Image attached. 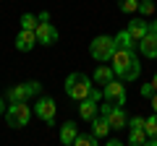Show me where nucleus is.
<instances>
[{
	"mask_svg": "<svg viewBox=\"0 0 157 146\" xmlns=\"http://www.w3.org/2000/svg\"><path fill=\"white\" fill-rule=\"evenodd\" d=\"M113 63V73H115L121 81H136L141 76V63H139V55L134 50H115V55L110 57Z\"/></svg>",
	"mask_w": 157,
	"mask_h": 146,
	"instance_id": "nucleus-1",
	"label": "nucleus"
},
{
	"mask_svg": "<svg viewBox=\"0 0 157 146\" xmlns=\"http://www.w3.org/2000/svg\"><path fill=\"white\" fill-rule=\"evenodd\" d=\"M73 146H100V138H97V136H81L78 133L76 138H73Z\"/></svg>",
	"mask_w": 157,
	"mask_h": 146,
	"instance_id": "nucleus-19",
	"label": "nucleus"
},
{
	"mask_svg": "<svg viewBox=\"0 0 157 146\" xmlns=\"http://www.w3.org/2000/svg\"><path fill=\"white\" fill-rule=\"evenodd\" d=\"M55 110H58V104H55V99H50V97H39L37 107H34L37 118L45 120L47 125H55Z\"/></svg>",
	"mask_w": 157,
	"mask_h": 146,
	"instance_id": "nucleus-7",
	"label": "nucleus"
},
{
	"mask_svg": "<svg viewBox=\"0 0 157 146\" xmlns=\"http://www.w3.org/2000/svg\"><path fill=\"white\" fill-rule=\"evenodd\" d=\"M126 29H128V34L134 37V42L139 45V42L144 39V34L149 31V24H147L144 18H134V21H128V26H126Z\"/></svg>",
	"mask_w": 157,
	"mask_h": 146,
	"instance_id": "nucleus-11",
	"label": "nucleus"
},
{
	"mask_svg": "<svg viewBox=\"0 0 157 146\" xmlns=\"http://www.w3.org/2000/svg\"><path fill=\"white\" fill-rule=\"evenodd\" d=\"M37 47V34L29 31V29H21V31L16 34V50L18 52H29Z\"/></svg>",
	"mask_w": 157,
	"mask_h": 146,
	"instance_id": "nucleus-9",
	"label": "nucleus"
},
{
	"mask_svg": "<svg viewBox=\"0 0 157 146\" xmlns=\"http://www.w3.org/2000/svg\"><path fill=\"white\" fill-rule=\"evenodd\" d=\"M139 50L144 57H157V34L155 31H147L144 39L139 42Z\"/></svg>",
	"mask_w": 157,
	"mask_h": 146,
	"instance_id": "nucleus-10",
	"label": "nucleus"
},
{
	"mask_svg": "<svg viewBox=\"0 0 157 146\" xmlns=\"http://www.w3.org/2000/svg\"><path fill=\"white\" fill-rule=\"evenodd\" d=\"M152 89L157 91V73H155V78H152Z\"/></svg>",
	"mask_w": 157,
	"mask_h": 146,
	"instance_id": "nucleus-31",
	"label": "nucleus"
},
{
	"mask_svg": "<svg viewBox=\"0 0 157 146\" xmlns=\"http://www.w3.org/2000/svg\"><path fill=\"white\" fill-rule=\"evenodd\" d=\"M118 8L123 13H136L139 11V0H118Z\"/></svg>",
	"mask_w": 157,
	"mask_h": 146,
	"instance_id": "nucleus-22",
	"label": "nucleus"
},
{
	"mask_svg": "<svg viewBox=\"0 0 157 146\" xmlns=\"http://www.w3.org/2000/svg\"><path fill=\"white\" fill-rule=\"evenodd\" d=\"M102 99L110 102V104H115V107L126 104V86L121 84V78H113L107 86H102Z\"/></svg>",
	"mask_w": 157,
	"mask_h": 146,
	"instance_id": "nucleus-6",
	"label": "nucleus"
},
{
	"mask_svg": "<svg viewBox=\"0 0 157 146\" xmlns=\"http://www.w3.org/2000/svg\"><path fill=\"white\" fill-rule=\"evenodd\" d=\"M126 128H144V118H128Z\"/></svg>",
	"mask_w": 157,
	"mask_h": 146,
	"instance_id": "nucleus-25",
	"label": "nucleus"
},
{
	"mask_svg": "<svg viewBox=\"0 0 157 146\" xmlns=\"http://www.w3.org/2000/svg\"><path fill=\"white\" fill-rule=\"evenodd\" d=\"M6 99L11 102V104H18V102H29L32 97H29V89H26V84H16V86H11V89H8Z\"/></svg>",
	"mask_w": 157,
	"mask_h": 146,
	"instance_id": "nucleus-12",
	"label": "nucleus"
},
{
	"mask_svg": "<svg viewBox=\"0 0 157 146\" xmlns=\"http://www.w3.org/2000/svg\"><path fill=\"white\" fill-rule=\"evenodd\" d=\"M115 39L113 37H107V34H100V37H94L89 45V55L94 57L97 63H107L113 55H115Z\"/></svg>",
	"mask_w": 157,
	"mask_h": 146,
	"instance_id": "nucleus-3",
	"label": "nucleus"
},
{
	"mask_svg": "<svg viewBox=\"0 0 157 146\" xmlns=\"http://www.w3.org/2000/svg\"><path fill=\"white\" fill-rule=\"evenodd\" d=\"M149 31H155V34H157V18H155L152 24H149Z\"/></svg>",
	"mask_w": 157,
	"mask_h": 146,
	"instance_id": "nucleus-30",
	"label": "nucleus"
},
{
	"mask_svg": "<svg viewBox=\"0 0 157 146\" xmlns=\"http://www.w3.org/2000/svg\"><path fill=\"white\" fill-rule=\"evenodd\" d=\"M100 115H105L107 123H110V130H121L128 125V118H126L123 107H115L110 104V102H105V104H100Z\"/></svg>",
	"mask_w": 157,
	"mask_h": 146,
	"instance_id": "nucleus-5",
	"label": "nucleus"
},
{
	"mask_svg": "<svg viewBox=\"0 0 157 146\" xmlns=\"http://www.w3.org/2000/svg\"><path fill=\"white\" fill-rule=\"evenodd\" d=\"M152 94H155V89H152V84H141V97H147V99H149Z\"/></svg>",
	"mask_w": 157,
	"mask_h": 146,
	"instance_id": "nucleus-27",
	"label": "nucleus"
},
{
	"mask_svg": "<svg viewBox=\"0 0 157 146\" xmlns=\"http://www.w3.org/2000/svg\"><path fill=\"white\" fill-rule=\"evenodd\" d=\"M113 39H115V47H118V50H134V45H136L134 37L128 34V29H121Z\"/></svg>",
	"mask_w": 157,
	"mask_h": 146,
	"instance_id": "nucleus-16",
	"label": "nucleus"
},
{
	"mask_svg": "<svg viewBox=\"0 0 157 146\" xmlns=\"http://www.w3.org/2000/svg\"><path fill=\"white\" fill-rule=\"evenodd\" d=\"M89 99H92V102H97V104H100V99H102V91L97 89V86H92V91H89Z\"/></svg>",
	"mask_w": 157,
	"mask_h": 146,
	"instance_id": "nucleus-26",
	"label": "nucleus"
},
{
	"mask_svg": "<svg viewBox=\"0 0 157 146\" xmlns=\"http://www.w3.org/2000/svg\"><path fill=\"white\" fill-rule=\"evenodd\" d=\"M26 89H29V97H39L42 84H39V81H26Z\"/></svg>",
	"mask_w": 157,
	"mask_h": 146,
	"instance_id": "nucleus-24",
	"label": "nucleus"
},
{
	"mask_svg": "<svg viewBox=\"0 0 157 146\" xmlns=\"http://www.w3.org/2000/svg\"><path fill=\"white\" fill-rule=\"evenodd\" d=\"M66 94L71 97L73 102H81V99H86V97H89V91H92V78L89 76H84V73H71V76H68L66 78Z\"/></svg>",
	"mask_w": 157,
	"mask_h": 146,
	"instance_id": "nucleus-2",
	"label": "nucleus"
},
{
	"mask_svg": "<svg viewBox=\"0 0 157 146\" xmlns=\"http://www.w3.org/2000/svg\"><path fill=\"white\" fill-rule=\"evenodd\" d=\"M144 146H157V138H152V141H147Z\"/></svg>",
	"mask_w": 157,
	"mask_h": 146,
	"instance_id": "nucleus-32",
	"label": "nucleus"
},
{
	"mask_svg": "<svg viewBox=\"0 0 157 146\" xmlns=\"http://www.w3.org/2000/svg\"><path fill=\"white\" fill-rule=\"evenodd\" d=\"M139 13L141 16H152L155 13V3L152 0H139Z\"/></svg>",
	"mask_w": 157,
	"mask_h": 146,
	"instance_id": "nucleus-23",
	"label": "nucleus"
},
{
	"mask_svg": "<svg viewBox=\"0 0 157 146\" xmlns=\"http://www.w3.org/2000/svg\"><path fill=\"white\" fill-rule=\"evenodd\" d=\"M113 78H115V73H113L110 65H97L94 76H92V81H94V84H102V86H107Z\"/></svg>",
	"mask_w": 157,
	"mask_h": 146,
	"instance_id": "nucleus-15",
	"label": "nucleus"
},
{
	"mask_svg": "<svg viewBox=\"0 0 157 146\" xmlns=\"http://www.w3.org/2000/svg\"><path fill=\"white\" fill-rule=\"evenodd\" d=\"M149 99H152V110H155V112H157V91H155V94L149 97Z\"/></svg>",
	"mask_w": 157,
	"mask_h": 146,
	"instance_id": "nucleus-28",
	"label": "nucleus"
},
{
	"mask_svg": "<svg viewBox=\"0 0 157 146\" xmlns=\"http://www.w3.org/2000/svg\"><path fill=\"white\" fill-rule=\"evenodd\" d=\"M147 141H149V136H147L144 128H128V144L131 146H144Z\"/></svg>",
	"mask_w": 157,
	"mask_h": 146,
	"instance_id": "nucleus-18",
	"label": "nucleus"
},
{
	"mask_svg": "<svg viewBox=\"0 0 157 146\" xmlns=\"http://www.w3.org/2000/svg\"><path fill=\"white\" fill-rule=\"evenodd\" d=\"M78 136V128H76V123H63V128H60V144L63 146H68V144H73V138Z\"/></svg>",
	"mask_w": 157,
	"mask_h": 146,
	"instance_id": "nucleus-17",
	"label": "nucleus"
},
{
	"mask_svg": "<svg viewBox=\"0 0 157 146\" xmlns=\"http://www.w3.org/2000/svg\"><path fill=\"white\" fill-rule=\"evenodd\" d=\"M105 146H123V144H121V141H118V138H110V141H107Z\"/></svg>",
	"mask_w": 157,
	"mask_h": 146,
	"instance_id": "nucleus-29",
	"label": "nucleus"
},
{
	"mask_svg": "<svg viewBox=\"0 0 157 146\" xmlns=\"http://www.w3.org/2000/svg\"><path fill=\"white\" fill-rule=\"evenodd\" d=\"M34 34H37V42H39V45H45V47H50V45L58 42V29L52 26L50 21H39Z\"/></svg>",
	"mask_w": 157,
	"mask_h": 146,
	"instance_id": "nucleus-8",
	"label": "nucleus"
},
{
	"mask_svg": "<svg viewBox=\"0 0 157 146\" xmlns=\"http://www.w3.org/2000/svg\"><path fill=\"white\" fill-rule=\"evenodd\" d=\"M32 115H34V110L26 104V102L8 104V110H6V123L11 125V128H24V125H29Z\"/></svg>",
	"mask_w": 157,
	"mask_h": 146,
	"instance_id": "nucleus-4",
	"label": "nucleus"
},
{
	"mask_svg": "<svg viewBox=\"0 0 157 146\" xmlns=\"http://www.w3.org/2000/svg\"><path fill=\"white\" fill-rule=\"evenodd\" d=\"M21 29L37 31V16H34V13H24V16H21Z\"/></svg>",
	"mask_w": 157,
	"mask_h": 146,
	"instance_id": "nucleus-21",
	"label": "nucleus"
},
{
	"mask_svg": "<svg viewBox=\"0 0 157 146\" xmlns=\"http://www.w3.org/2000/svg\"><path fill=\"white\" fill-rule=\"evenodd\" d=\"M144 130H147L149 138H157V112L152 118H144Z\"/></svg>",
	"mask_w": 157,
	"mask_h": 146,
	"instance_id": "nucleus-20",
	"label": "nucleus"
},
{
	"mask_svg": "<svg viewBox=\"0 0 157 146\" xmlns=\"http://www.w3.org/2000/svg\"><path fill=\"white\" fill-rule=\"evenodd\" d=\"M68 146H73V144H68Z\"/></svg>",
	"mask_w": 157,
	"mask_h": 146,
	"instance_id": "nucleus-34",
	"label": "nucleus"
},
{
	"mask_svg": "<svg viewBox=\"0 0 157 146\" xmlns=\"http://www.w3.org/2000/svg\"><path fill=\"white\" fill-rule=\"evenodd\" d=\"M0 115H6V110H3V99H0Z\"/></svg>",
	"mask_w": 157,
	"mask_h": 146,
	"instance_id": "nucleus-33",
	"label": "nucleus"
},
{
	"mask_svg": "<svg viewBox=\"0 0 157 146\" xmlns=\"http://www.w3.org/2000/svg\"><path fill=\"white\" fill-rule=\"evenodd\" d=\"M97 110H100V104H97V102H92L89 97L78 102V118H81V120H92V118L97 115Z\"/></svg>",
	"mask_w": 157,
	"mask_h": 146,
	"instance_id": "nucleus-14",
	"label": "nucleus"
},
{
	"mask_svg": "<svg viewBox=\"0 0 157 146\" xmlns=\"http://www.w3.org/2000/svg\"><path fill=\"white\" fill-rule=\"evenodd\" d=\"M89 123H92V136H97V138H105L110 133V123H107L105 115H94Z\"/></svg>",
	"mask_w": 157,
	"mask_h": 146,
	"instance_id": "nucleus-13",
	"label": "nucleus"
}]
</instances>
